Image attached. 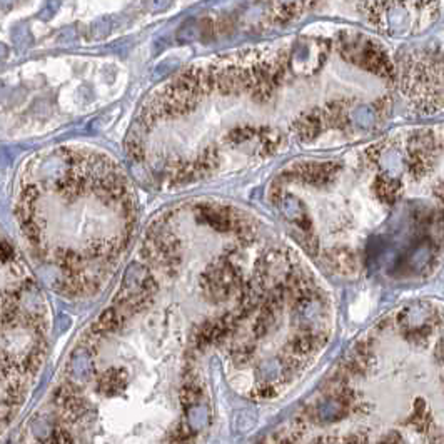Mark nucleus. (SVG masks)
I'll return each instance as SVG.
<instances>
[{
    "label": "nucleus",
    "mask_w": 444,
    "mask_h": 444,
    "mask_svg": "<svg viewBox=\"0 0 444 444\" xmlns=\"http://www.w3.org/2000/svg\"><path fill=\"white\" fill-rule=\"evenodd\" d=\"M199 396H201L199 388H195V386H192V384L184 386L182 391H181V401L184 406H192L199 399Z\"/></svg>",
    "instance_id": "obj_1"
}]
</instances>
